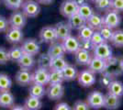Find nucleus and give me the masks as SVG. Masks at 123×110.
<instances>
[{"label":"nucleus","instance_id":"nucleus-1","mask_svg":"<svg viewBox=\"0 0 123 110\" xmlns=\"http://www.w3.org/2000/svg\"><path fill=\"white\" fill-rule=\"evenodd\" d=\"M92 51L94 57L99 58L105 61H108L112 58V48L107 42H103L99 45L94 46Z\"/></svg>","mask_w":123,"mask_h":110},{"label":"nucleus","instance_id":"nucleus-2","mask_svg":"<svg viewBox=\"0 0 123 110\" xmlns=\"http://www.w3.org/2000/svg\"><path fill=\"white\" fill-rule=\"evenodd\" d=\"M103 21L104 25L108 27L110 29H117L121 22V17L119 16V13L117 11L109 9L105 12V15L103 16Z\"/></svg>","mask_w":123,"mask_h":110},{"label":"nucleus","instance_id":"nucleus-3","mask_svg":"<svg viewBox=\"0 0 123 110\" xmlns=\"http://www.w3.org/2000/svg\"><path fill=\"white\" fill-rule=\"evenodd\" d=\"M22 12L24 13L27 17H35L41 12L40 4L34 0H27L24 1L23 5L21 6Z\"/></svg>","mask_w":123,"mask_h":110},{"label":"nucleus","instance_id":"nucleus-4","mask_svg":"<svg viewBox=\"0 0 123 110\" xmlns=\"http://www.w3.org/2000/svg\"><path fill=\"white\" fill-rule=\"evenodd\" d=\"M79 3L76 0H64L60 6V12L64 17H70L77 13Z\"/></svg>","mask_w":123,"mask_h":110},{"label":"nucleus","instance_id":"nucleus-5","mask_svg":"<svg viewBox=\"0 0 123 110\" xmlns=\"http://www.w3.org/2000/svg\"><path fill=\"white\" fill-rule=\"evenodd\" d=\"M41 42L44 43H53L58 41L56 30L54 26H46L41 29L39 34Z\"/></svg>","mask_w":123,"mask_h":110},{"label":"nucleus","instance_id":"nucleus-6","mask_svg":"<svg viewBox=\"0 0 123 110\" xmlns=\"http://www.w3.org/2000/svg\"><path fill=\"white\" fill-rule=\"evenodd\" d=\"M8 22H9V27L10 28L22 29L26 26L27 17L24 15V13L22 11L15 10L9 17Z\"/></svg>","mask_w":123,"mask_h":110},{"label":"nucleus","instance_id":"nucleus-7","mask_svg":"<svg viewBox=\"0 0 123 110\" xmlns=\"http://www.w3.org/2000/svg\"><path fill=\"white\" fill-rule=\"evenodd\" d=\"M78 84L83 87H90L96 83V74L90 70H83L77 74Z\"/></svg>","mask_w":123,"mask_h":110},{"label":"nucleus","instance_id":"nucleus-8","mask_svg":"<svg viewBox=\"0 0 123 110\" xmlns=\"http://www.w3.org/2000/svg\"><path fill=\"white\" fill-rule=\"evenodd\" d=\"M86 103L90 108L99 109L104 105V94L99 91H93L88 94L86 98Z\"/></svg>","mask_w":123,"mask_h":110},{"label":"nucleus","instance_id":"nucleus-9","mask_svg":"<svg viewBox=\"0 0 123 110\" xmlns=\"http://www.w3.org/2000/svg\"><path fill=\"white\" fill-rule=\"evenodd\" d=\"M21 49L24 53H28L35 56L40 53L41 46H40V43L35 39H27L22 41Z\"/></svg>","mask_w":123,"mask_h":110},{"label":"nucleus","instance_id":"nucleus-10","mask_svg":"<svg viewBox=\"0 0 123 110\" xmlns=\"http://www.w3.org/2000/svg\"><path fill=\"white\" fill-rule=\"evenodd\" d=\"M62 46L64 48V51L66 53L74 54L80 49V41L74 36H68L64 40L62 41Z\"/></svg>","mask_w":123,"mask_h":110},{"label":"nucleus","instance_id":"nucleus-11","mask_svg":"<svg viewBox=\"0 0 123 110\" xmlns=\"http://www.w3.org/2000/svg\"><path fill=\"white\" fill-rule=\"evenodd\" d=\"M49 76H50V71L48 69L38 67V69L35 70L34 73H32V83L41 85L49 84Z\"/></svg>","mask_w":123,"mask_h":110},{"label":"nucleus","instance_id":"nucleus-12","mask_svg":"<svg viewBox=\"0 0 123 110\" xmlns=\"http://www.w3.org/2000/svg\"><path fill=\"white\" fill-rule=\"evenodd\" d=\"M46 94L48 98L51 100H59L64 94V86L62 84H49L46 89Z\"/></svg>","mask_w":123,"mask_h":110},{"label":"nucleus","instance_id":"nucleus-13","mask_svg":"<svg viewBox=\"0 0 123 110\" xmlns=\"http://www.w3.org/2000/svg\"><path fill=\"white\" fill-rule=\"evenodd\" d=\"M87 66H88V70H90L95 74L96 73H101L103 72H105L106 69L108 68V62L93 56L90 63Z\"/></svg>","mask_w":123,"mask_h":110},{"label":"nucleus","instance_id":"nucleus-14","mask_svg":"<svg viewBox=\"0 0 123 110\" xmlns=\"http://www.w3.org/2000/svg\"><path fill=\"white\" fill-rule=\"evenodd\" d=\"M24 34L20 29H15L9 27V29L6 31V40L12 44H18L22 42Z\"/></svg>","mask_w":123,"mask_h":110},{"label":"nucleus","instance_id":"nucleus-15","mask_svg":"<svg viewBox=\"0 0 123 110\" xmlns=\"http://www.w3.org/2000/svg\"><path fill=\"white\" fill-rule=\"evenodd\" d=\"M15 80L17 84L20 86H27L32 84V73L30 70H23L20 69L16 73Z\"/></svg>","mask_w":123,"mask_h":110},{"label":"nucleus","instance_id":"nucleus-16","mask_svg":"<svg viewBox=\"0 0 123 110\" xmlns=\"http://www.w3.org/2000/svg\"><path fill=\"white\" fill-rule=\"evenodd\" d=\"M121 105V99L117 95L108 93L104 95V105L103 107L108 110H115L118 108Z\"/></svg>","mask_w":123,"mask_h":110},{"label":"nucleus","instance_id":"nucleus-17","mask_svg":"<svg viewBox=\"0 0 123 110\" xmlns=\"http://www.w3.org/2000/svg\"><path fill=\"white\" fill-rule=\"evenodd\" d=\"M54 28H55V30H56L58 41H62L65 38L71 35L72 29L69 26L68 22H59L54 26Z\"/></svg>","mask_w":123,"mask_h":110},{"label":"nucleus","instance_id":"nucleus-18","mask_svg":"<svg viewBox=\"0 0 123 110\" xmlns=\"http://www.w3.org/2000/svg\"><path fill=\"white\" fill-rule=\"evenodd\" d=\"M18 64L20 69L23 70H31L36 64V60L33 55L28 54V53H23L20 59L18 61Z\"/></svg>","mask_w":123,"mask_h":110},{"label":"nucleus","instance_id":"nucleus-19","mask_svg":"<svg viewBox=\"0 0 123 110\" xmlns=\"http://www.w3.org/2000/svg\"><path fill=\"white\" fill-rule=\"evenodd\" d=\"M92 59V55L88 51L83 50V49H79L76 52L74 53V60L75 63L78 65H88L90 61Z\"/></svg>","mask_w":123,"mask_h":110},{"label":"nucleus","instance_id":"nucleus-20","mask_svg":"<svg viewBox=\"0 0 123 110\" xmlns=\"http://www.w3.org/2000/svg\"><path fill=\"white\" fill-rule=\"evenodd\" d=\"M47 53L52 59V58L56 57H62V56H64V54L66 52H65L64 48L62 46V43L57 41L53 42V43H51V46L49 47V50H48Z\"/></svg>","mask_w":123,"mask_h":110},{"label":"nucleus","instance_id":"nucleus-21","mask_svg":"<svg viewBox=\"0 0 123 110\" xmlns=\"http://www.w3.org/2000/svg\"><path fill=\"white\" fill-rule=\"evenodd\" d=\"M15 104L14 95L8 91L0 92V106L4 108H11Z\"/></svg>","mask_w":123,"mask_h":110},{"label":"nucleus","instance_id":"nucleus-22","mask_svg":"<svg viewBox=\"0 0 123 110\" xmlns=\"http://www.w3.org/2000/svg\"><path fill=\"white\" fill-rule=\"evenodd\" d=\"M68 24L72 29H80L82 27L86 25V19H85L81 15L78 13L74 14L73 16L68 17Z\"/></svg>","mask_w":123,"mask_h":110},{"label":"nucleus","instance_id":"nucleus-23","mask_svg":"<svg viewBox=\"0 0 123 110\" xmlns=\"http://www.w3.org/2000/svg\"><path fill=\"white\" fill-rule=\"evenodd\" d=\"M86 25H88L94 30H98L104 25L103 16L94 12L86 19Z\"/></svg>","mask_w":123,"mask_h":110},{"label":"nucleus","instance_id":"nucleus-24","mask_svg":"<svg viewBox=\"0 0 123 110\" xmlns=\"http://www.w3.org/2000/svg\"><path fill=\"white\" fill-rule=\"evenodd\" d=\"M62 75H63V78L64 81L66 82H70V81H74L77 78V69L75 66H74L72 64H67L64 68L62 70Z\"/></svg>","mask_w":123,"mask_h":110},{"label":"nucleus","instance_id":"nucleus-25","mask_svg":"<svg viewBox=\"0 0 123 110\" xmlns=\"http://www.w3.org/2000/svg\"><path fill=\"white\" fill-rule=\"evenodd\" d=\"M29 94L31 96H34L37 98L41 99L45 94H46V88L45 85H41L39 84H32L30 85L29 89Z\"/></svg>","mask_w":123,"mask_h":110},{"label":"nucleus","instance_id":"nucleus-26","mask_svg":"<svg viewBox=\"0 0 123 110\" xmlns=\"http://www.w3.org/2000/svg\"><path fill=\"white\" fill-rule=\"evenodd\" d=\"M108 90L109 94L117 95L118 97L123 96V84L120 81H111L108 85Z\"/></svg>","mask_w":123,"mask_h":110},{"label":"nucleus","instance_id":"nucleus-27","mask_svg":"<svg viewBox=\"0 0 123 110\" xmlns=\"http://www.w3.org/2000/svg\"><path fill=\"white\" fill-rule=\"evenodd\" d=\"M42 106V103L40 98L29 95V97L25 100L24 107L26 110H40Z\"/></svg>","mask_w":123,"mask_h":110},{"label":"nucleus","instance_id":"nucleus-28","mask_svg":"<svg viewBox=\"0 0 123 110\" xmlns=\"http://www.w3.org/2000/svg\"><path fill=\"white\" fill-rule=\"evenodd\" d=\"M63 82H64V78H63L62 71H59V70H50L49 84H62Z\"/></svg>","mask_w":123,"mask_h":110},{"label":"nucleus","instance_id":"nucleus-29","mask_svg":"<svg viewBox=\"0 0 123 110\" xmlns=\"http://www.w3.org/2000/svg\"><path fill=\"white\" fill-rule=\"evenodd\" d=\"M78 30L79 31H78L77 39L79 41H90L93 33H94V29H92L88 25H85Z\"/></svg>","mask_w":123,"mask_h":110},{"label":"nucleus","instance_id":"nucleus-30","mask_svg":"<svg viewBox=\"0 0 123 110\" xmlns=\"http://www.w3.org/2000/svg\"><path fill=\"white\" fill-rule=\"evenodd\" d=\"M23 53L24 52H23L21 47H18V46H14L7 51L8 59L10 62H13V63H18V61L20 59Z\"/></svg>","mask_w":123,"mask_h":110},{"label":"nucleus","instance_id":"nucleus-31","mask_svg":"<svg viewBox=\"0 0 123 110\" xmlns=\"http://www.w3.org/2000/svg\"><path fill=\"white\" fill-rule=\"evenodd\" d=\"M77 13L79 15H81L85 19H87L94 13V9L88 3H81L78 6Z\"/></svg>","mask_w":123,"mask_h":110},{"label":"nucleus","instance_id":"nucleus-32","mask_svg":"<svg viewBox=\"0 0 123 110\" xmlns=\"http://www.w3.org/2000/svg\"><path fill=\"white\" fill-rule=\"evenodd\" d=\"M68 63L64 59V57H56L52 58L51 61V66H50V70H59L62 71V69L66 66Z\"/></svg>","mask_w":123,"mask_h":110},{"label":"nucleus","instance_id":"nucleus-33","mask_svg":"<svg viewBox=\"0 0 123 110\" xmlns=\"http://www.w3.org/2000/svg\"><path fill=\"white\" fill-rule=\"evenodd\" d=\"M51 61V58L49 56L48 53H41V55H39V57L37 59L38 67L39 68H44L50 70Z\"/></svg>","mask_w":123,"mask_h":110},{"label":"nucleus","instance_id":"nucleus-34","mask_svg":"<svg viewBox=\"0 0 123 110\" xmlns=\"http://www.w3.org/2000/svg\"><path fill=\"white\" fill-rule=\"evenodd\" d=\"M110 42L113 46L117 48H123V30L122 29H117L114 30L113 36L111 38Z\"/></svg>","mask_w":123,"mask_h":110},{"label":"nucleus","instance_id":"nucleus-35","mask_svg":"<svg viewBox=\"0 0 123 110\" xmlns=\"http://www.w3.org/2000/svg\"><path fill=\"white\" fill-rule=\"evenodd\" d=\"M12 86V80L6 73H0V92L8 91Z\"/></svg>","mask_w":123,"mask_h":110},{"label":"nucleus","instance_id":"nucleus-36","mask_svg":"<svg viewBox=\"0 0 123 110\" xmlns=\"http://www.w3.org/2000/svg\"><path fill=\"white\" fill-rule=\"evenodd\" d=\"M24 3V0H4L5 6L12 10H18Z\"/></svg>","mask_w":123,"mask_h":110},{"label":"nucleus","instance_id":"nucleus-37","mask_svg":"<svg viewBox=\"0 0 123 110\" xmlns=\"http://www.w3.org/2000/svg\"><path fill=\"white\" fill-rule=\"evenodd\" d=\"M98 31L100 32V34H101V36L103 37V39L105 40V41H111V38L113 36V30L112 29H110V28H108V27L105 26V25H103L99 29H98Z\"/></svg>","mask_w":123,"mask_h":110},{"label":"nucleus","instance_id":"nucleus-38","mask_svg":"<svg viewBox=\"0 0 123 110\" xmlns=\"http://www.w3.org/2000/svg\"><path fill=\"white\" fill-rule=\"evenodd\" d=\"M96 8L99 11H108L111 9V0H98L96 3Z\"/></svg>","mask_w":123,"mask_h":110},{"label":"nucleus","instance_id":"nucleus-39","mask_svg":"<svg viewBox=\"0 0 123 110\" xmlns=\"http://www.w3.org/2000/svg\"><path fill=\"white\" fill-rule=\"evenodd\" d=\"M90 41L93 44V46H97V45H99L103 42H106L98 30H94V33L90 39Z\"/></svg>","mask_w":123,"mask_h":110},{"label":"nucleus","instance_id":"nucleus-40","mask_svg":"<svg viewBox=\"0 0 123 110\" xmlns=\"http://www.w3.org/2000/svg\"><path fill=\"white\" fill-rule=\"evenodd\" d=\"M72 110H90V107L86 102L82 101V100H78L74 104Z\"/></svg>","mask_w":123,"mask_h":110},{"label":"nucleus","instance_id":"nucleus-41","mask_svg":"<svg viewBox=\"0 0 123 110\" xmlns=\"http://www.w3.org/2000/svg\"><path fill=\"white\" fill-rule=\"evenodd\" d=\"M111 9L117 12H123V0H111Z\"/></svg>","mask_w":123,"mask_h":110},{"label":"nucleus","instance_id":"nucleus-42","mask_svg":"<svg viewBox=\"0 0 123 110\" xmlns=\"http://www.w3.org/2000/svg\"><path fill=\"white\" fill-rule=\"evenodd\" d=\"M9 29L8 19L4 16H0V33L6 32Z\"/></svg>","mask_w":123,"mask_h":110},{"label":"nucleus","instance_id":"nucleus-43","mask_svg":"<svg viewBox=\"0 0 123 110\" xmlns=\"http://www.w3.org/2000/svg\"><path fill=\"white\" fill-rule=\"evenodd\" d=\"M9 61L7 51L4 47H0V65L6 64Z\"/></svg>","mask_w":123,"mask_h":110},{"label":"nucleus","instance_id":"nucleus-44","mask_svg":"<svg viewBox=\"0 0 123 110\" xmlns=\"http://www.w3.org/2000/svg\"><path fill=\"white\" fill-rule=\"evenodd\" d=\"M93 48H94V46L90 41H80V49L89 52V51L93 50Z\"/></svg>","mask_w":123,"mask_h":110},{"label":"nucleus","instance_id":"nucleus-45","mask_svg":"<svg viewBox=\"0 0 123 110\" xmlns=\"http://www.w3.org/2000/svg\"><path fill=\"white\" fill-rule=\"evenodd\" d=\"M54 110H72V107L67 103L62 102V103H59L58 105H56V106L54 107Z\"/></svg>","mask_w":123,"mask_h":110},{"label":"nucleus","instance_id":"nucleus-46","mask_svg":"<svg viewBox=\"0 0 123 110\" xmlns=\"http://www.w3.org/2000/svg\"><path fill=\"white\" fill-rule=\"evenodd\" d=\"M53 1L54 0H37V2L39 4H42V5H50Z\"/></svg>","mask_w":123,"mask_h":110},{"label":"nucleus","instance_id":"nucleus-47","mask_svg":"<svg viewBox=\"0 0 123 110\" xmlns=\"http://www.w3.org/2000/svg\"><path fill=\"white\" fill-rule=\"evenodd\" d=\"M10 110H26V108L24 107V105H13V106L11 107Z\"/></svg>","mask_w":123,"mask_h":110},{"label":"nucleus","instance_id":"nucleus-48","mask_svg":"<svg viewBox=\"0 0 123 110\" xmlns=\"http://www.w3.org/2000/svg\"><path fill=\"white\" fill-rule=\"evenodd\" d=\"M119 67H120V70L123 72V58L119 61Z\"/></svg>","mask_w":123,"mask_h":110},{"label":"nucleus","instance_id":"nucleus-49","mask_svg":"<svg viewBox=\"0 0 123 110\" xmlns=\"http://www.w3.org/2000/svg\"><path fill=\"white\" fill-rule=\"evenodd\" d=\"M89 1H91V2H94V3H96L98 0H89Z\"/></svg>","mask_w":123,"mask_h":110},{"label":"nucleus","instance_id":"nucleus-50","mask_svg":"<svg viewBox=\"0 0 123 110\" xmlns=\"http://www.w3.org/2000/svg\"><path fill=\"white\" fill-rule=\"evenodd\" d=\"M24 1H27V0H24Z\"/></svg>","mask_w":123,"mask_h":110}]
</instances>
